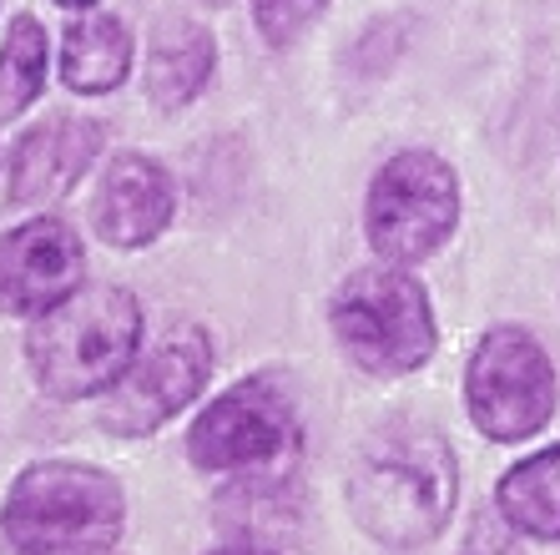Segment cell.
I'll list each match as a JSON object with an SVG mask.
<instances>
[{
	"label": "cell",
	"mask_w": 560,
	"mask_h": 555,
	"mask_svg": "<svg viewBox=\"0 0 560 555\" xmlns=\"http://www.w3.org/2000/svg\"><path fill=\"white\" fill-rule=\"evenodd\" d=\"M459 228V177L440 152L409 147L374 172L364 197V233L378 263H424Z\"/></svg>",
	"instance_id": "cell-6"
},
{
	"label": "cell",
	"mask_w": 560,
	"mask_h": 555,
	"mask_svg": "<svg viewBox=\"0 0 560 555\" xmlns=\"http://www.w3.org/2000/svg\"><path fill=\"white\" fill-rule=\"evenodd\" d=\"M324 11L328 0H253V26L273 51H288Z\"/></svg>",
	"instance_id": "cell-16"
},
{
	"label": "cell",
	"mask_w": 560,
	"mask_h": 555,
	"mask_svg": "<svg viewBox=\"0 0 560 555\" xmlns=\"http://www.w3.org/2000/svg\"><path fill=\"white\" fill-rule=\"evenodd\" d=\"M353 525L384 551L430 545L459 505V460L450 439L415 419H394L359 444L343 479Z\"/></svg>",
	"instance_id": "cell-1"
},
{
	"label": "cell",
	"mask_w": 560,
	"mask_h": 555,
	"mask_svg": "<svg viewBox=\"0 0 560 555\" xmlns=\"http://www.w3.org/2000/svg\"><path fill=\"white\" fill-rule=\"evenodd\" d=\"M46 86V31L36 15H15L0 41V117H21Z\"/></svg>",
	"instance_id": "cell-15"
},
{
	"label": "cell",
	"mask_w": 560,
	"mask_h": 555,
	"mask_svg": "<svg viewBox=\"0 0 560 555\" xmlns=\"http://www.w3.org/2000/svg\"><path fill=\"white\" fill-rule=\"evenodd\" d=\"M208 374L212 338L197 323L172 328L147 354H137V363L102 394V429H112L121 439H142L152 429L172 425L208 389Z\"/></svg>",
	"instance_id": "cell-8"
},
{
	"label": "cell",
	"mask_w": 560,
	"mask_h": 555,
	"mask_svg": "<svg viewBox=\"0 0 560 555\" xmlns=\"http://www.w3.org/2000/svg\"><path fill=\"white\" fill-rule=\"evenodd\" d=\"M303 450L299 404L273 374L237 379L228 394L208 404L187 429V460L208 475L268 479L293 465Z\"/></svg>",
	"instance_id": "cell-5"
},
{
	"label": "cell",
	"mask_w": 560,
	"mask_h": 555,
	"mask_svg": "<svg viewBox=\"0 0 560 555\" xmlns=\"http://www.w3.org/2000/svg\"><path fill=\"white\" fill-rule=\"evenodd\" d=\"M208 555H278L273 545H253V541H237V545H222V551H208Z\"/></svg>",
	"instance_id": "cell-18"
},
{
	"label": "cell",
	"mask_w": 560,
	"mask_h": 555,
	"mask_svg": "<svg viewBox=\"0 0 560 555\" xmlns=\"http://www.w3.org/2000/svg\"><path fill=\"white\" fill-rule=\"evenodd\" d=\"M465 409L485 439L521 444L556 414V363L521 323H495L465 369Z\"/></svg>",
	"instance_id": "cell-7"
},
{
	"label": "cell",
	"mask_w": 560,
	"mask_h": 555,
	"mask_svg": "<svg viewBox=\"0 0 560 555\" xmlns=\"http://www.w3.org/2000/svg\"><path fill=\"white\" fill-rule=\"evenodd\" d=\"M212 66H218V41L197 21H162L147 46V96L162 112H183L187 102L202 96V86L212 81Z\"/></svg>",
	"instance_id": "cell-12"
},
{
	"label": "cell",
	"mask_w": 560,
	"mask_h": 555,
	"mask_svg": "<svg viewBox=\"0 0 560 555\" xmlns=\"http://www.w3.org/2000/svg\"><path fill=\"white\" fill-rule=\"evenodd\" d=\"M56 5H66V11H92L96 0H56Z\"/></svg>",
	"instance_id": "cell-19"
},
{
	"label": "cell",
	"mask_w": 560,
	"mask_h": 555,
	"mask_svg": "<svg viewBox=\"0 0 560 555\" xmlns=\"http://www.w3.org/2000/svg\"><path fill=\"white\" fill-rule=\"evenodd\" d=\"M202 5H228V0H202Z\"/></svg>",
	"instance_id": "cell-20"
},
{
	"label": "cell",
	"mask_w": 560,
	"mask_h": 555,
	"mask_svg": "<svg viewBox=\"0 0 560 555\" xmlns=\"http://www.w3.org/2000/svg\"><path fill=\"white\" fill-rule=\"evenodd\" d=\"M142 354V303L121 284H81L40 313L26 334V363L51 400H96Z\"/></svg>",
	"instance_id": "cell-2"
},
{
	"label": "cell",
	"mask_w": 560,
	"mask_h": 555,
	"mask_svg": "<svg viewBox=\"0 0 560 555\" xmlns=\"http://www.w3.org/2000/svg\"><path fill=\"white\" fill-rule=\"evenodd\" d=\"M328 328L339 338L343 359L374 379L415 374L440 349L430 293L399 263L349 273L328 298Z\"/></svg>",
	"instance_id": "cell-4"
},
{
	"label": "cell",
	"mask_w": 560,
	"mask_h": 555,
	"mask_svg": "<svg viewBox=\"0 0 560 555\" xmlns=\"http://www.w3.org/2000/svg\"><path fill=\"white\" fill-rule=\"evenodd\" d=\"M459 555H525L521 545H515V530L505 525V520H475V530H469V541L459 545Z\"/></svg>",
	"instance_id": "cell-17"
},
{
	"label": "cell",
	"mask_w": 560,
	"mask_h": 555,
	"mask_svg": "<svg viewBox=\"0 0 560 555\" xmlns=\"http://www.w3.org/2000/svg\"><path fill=\"white\" fill-rule=\"evenodd\" d=\"M131 31L121 15L92 11L61 36V81L81 96H106L131 77Z\"/></svg>",
	"instance_id": "cell-13"
},
{
	"label": "cell",
	"mask_w": 560,
	"mask_h": 555,
	"mask_svg": "<svg viewBox=\"0 0 560 555\" xmlns=\"http://www.w3.org/2000/svg\"><path fill=\"white\" fill-rule=\"evenodd\" d=\"M495 505H500V520L515 535L556 545L560 541V444L515 460L495 485Z\"/></svg>",
	"instance_id": "cell-14"
},
{
	"label": "cell",
	"mask_w": 560,
	"mask_h": 555,
	"mask_svg": "<svg viewBox=\"0 0 560 555\" xmlns=\"http://www.w3.org/2000/svg\"><path fill=\"white\" fill-rule=\"evenodd\" d=\"M172 212H177V187L172 172L147 152H117L106 162L102 182H96V203H92V222L102 243L137 253V247L156 243L167 233Z\"/></svg>",
	"instance_id": "cell-10"
},
{
	"label": "cell",
	"mask_w": 560,
	"mask_h": 555,
	"mask_svg": "<svg viewBox=\"0 0 560 555\" xmlns=\"http://www.w3.org/2000/svg\"><path fill=\"white\" fill-rule=\"evenodd\" d=\"M121 525V479L81 460H36L11 479L0 505V535L15 555H106Z\"/></svg>",
	"instance_id": "cell-3"
},
{
	"label": "cell",
	"mask_w": 560,
	"mask_h": 555,
	"mask_svg": "<svg viewBox=\"0 0 560 555\" xmlns=\"http://www.w3.org/2000/svg\"><path fill=\"white\" fill-rule=\"evenodd\" d=\"M102 152V122L92 117H46L15 142L5 197L11 207H40L77 187V177Z\"/></svg>",
	"instance_id": "cell-11"
},
{
	"label": "cell",
	"mask_w": 560,
	"mask_h": 555,
	"mask_svg": "<svg viewBox=\"0 0 560 555\" xmlns=\"http://www.w3.org/2000/svg\"><path fill=\"white\" fill-rule=\"evenodd\" d=\"M86 253L66 218H31L0 238V313L40 319L81 288Z\"/></svg>",
	"instance_id": "cell-9"
}]
</instances>
